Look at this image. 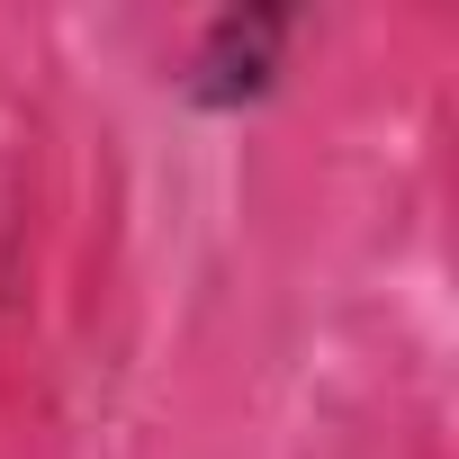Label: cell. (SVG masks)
I'll return each mask as SVG.
<instances>
[{
    "label": "cell",
    "mask_w": 459,
    "mask_h": 459,
    "mask_svg": "<svg viewBox=\"0 0 459 459\" xmlns=\"http://www.w3.org/2000/svg\"><path fill=\"white\" fill-rule=\"evenodd\" d=\"M280 37H289L280 10H262V19H216V28H207V55H198V73H189V91H198V100H244V91H262Z\"/></svg>",
    "instance_id": "6da1fadb"
}]
</instances>
